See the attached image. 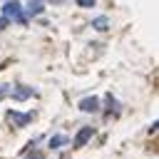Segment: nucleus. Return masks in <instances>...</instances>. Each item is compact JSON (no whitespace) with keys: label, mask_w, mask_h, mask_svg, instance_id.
Listing matches in <instances>:
<instances>
[{"label":"nucleus","mask_w":159,"mask_h":159,"mask_svg":"<svg viewBox=\"0 0 159 159\" xmlns=\"http://www.w3.org/2000/svg\"><path fill=\"white\" fill-rule=\"evenodd\" d=\"M25 159H45V157H42V154H40V152H30V154H27V157H25Z\"/></svg>","instance_id":"9d476101"},{"label":"nucleus","mask_w":159,"mask_h":159,"mask_svg":"<svg viewBox=\"0 0 159 159\" xmlns=\"http://www.w3.org/2000/svg\"><path fill=\"white\" fill-rule=\"evenodd\" d=\"M27 12H30V15H40V12H42V2H40V0H30Z\"/></svg>","instance_id":"6e6552de"},{"label":"nucleus","mask_w":159,"mask_h":159,"mask_svg":"<svg viewBox=\"0 0 159 159\" xmlns=\"http://www.w3.org/2000/svg\"><path fill=\"white\" fill-rule=\"evenodd\" d=\"M2 12H5V17H12V20H17V22H27V17L22 15L17 0H7V2L2 5Z\"/></svg>","instance_id":"f257e3e1"},{"label":"nucleus","mask_w":159,"mask_h":159,"mask_svg":"<svg viewBox=\"0 0 159 159\" xmlns=\"http://www.w3.org/2000/svg\"><path fill=\"white\" fill-rule=\"evenodd\" d=\"M80 109L82 112H99V99L97 97H84L80 102Z\"/></svg>","instance_id":"7ed1b4c3"},{"label":"nucleus","mask_w":159,"mask_h":159,"mask_svg":"<svg viewBox=\"0 0 159 159\" xmlns=\"http://www.w3.org/2000/svg\"><path fill=\"white\" fill-rule=\"evenodd\" d=\"M92 27H94V30H99V32H104V30L109 27V20H107L104 15H99V17H94V20H92Z\"/></svg>","instance_id":"39448f33"},{"label":"nucleus","mask_w":159,"mask_h":159,"mask_svg":"<svg viewBox=\"0 0 159 159\" xmlns=\"http://www.w3.org/2000/svg\"><path fill=\"white\" fill-rule=\"evenodd\" d=\"M30 119H32V114H22V112H15V109L7 112V122L12 127H25V124H30Z\"/></svg>","instance_id":"f03ea898"},{"label":"nucleus","mask_w":159,"mask_h":159,"mask_svg":"<svg viewBox=\"0 0 159 159\" xmlns=\"http://www.w3.org/2000/svg\"><path fill=\"white\" fill-rule=\"evenodd\" d=\"M65 142H67L65 134H55V137H50V144H47V147H50V149H60Z\"/></svg>","instance_id":"0eeeda50"},{"label":"nucleus","mask_w":159,"mask_h":159,"mask_svg":"<svg viewBox=\"0 0 159 159\" xmlns=\"http://www.w3.org/2000/svg\"><path fill=\"white\" fill-rule=\"evenodd\" d=\"M154 129H159V122H157V124H154Z\"/></svg>","instance_id":"ddd939ff"},{"label":"nucleus","mask_w":159,"mask_h":159,"mask_svg":"<svg viewBox=\"0 0 159 159\" xmlns=\"http://www.w3.org/2000/svg\"><path fill=\"white\" fill-rule=\"evenodd\" d=\"M52 2H62V0H52Z\"/></svg>","instance_id":"4468645a"},{"label":"nucleus","mask_w":159,"mask_h":159,"mask_svg":"<svg viewBox=\"0 0 159 159\" xmlns=\"http://www.w3.org/2000/svg\"><path fill=\"white\" fill-rule=\"evenodd\" d=\"M77 5H80V7H92L94 0H77Z\"/></svg>","instance_id":"1a4fd4ad"},{"label":"nucleus","mask_w":159,"mask_h":159,"mask_svg":"<svg viewBox=\"0 0 159 159\" xmlns=\"http://www.w3.org/2000/svg\"><path fill=\"white\" fill-rule=\"evenodd\" d=\"M7 92H10V89H7V87H5V84H2V87H0V97H5V94H7Z\"/></svg>","instance_id":"9b49d317"},{"label":"nucleus","mask_w":159,"mask_h":159,"mask_svg":"<svg viewBox=\"0 0 159 159\" xmlns=\"http://www.w3.org/2000/svg\"><path fill=\"white\" fill-rule=\"evenodd\" d=\"M15 99H25V97H30L32 94V87H25V84H20V87H15Z\"/></svg>","instance_id":"423d86ee"},{"label":"nucleus","mask_w":159,"mask_h":159,"mask_svg":"<svg viewBox=\"0 0 159 159\" xmlns=\"http://www.w3.org/2000/svg\"><path fill=\"white\" fill-rule=\"evenodd\" d=\"M89 139H92V127H82L77 132V137H75V147H84Z\"/></svg>","instance_id":"20e7f679"},{"label":"nucleus","mask_w":159,"mask_h":159,"mask_svg":"<svg viewBox=\"0 0 159 159\" xmlns=\"http://www.w3.org/2000/svg\"><path fill=\"white\" fill-rule=\"evenodd\" d=\"M5 25H7V20H5V17H0V30H2Z\"/></svg>","instance_id":"f8f14e48"}]
</instances>
